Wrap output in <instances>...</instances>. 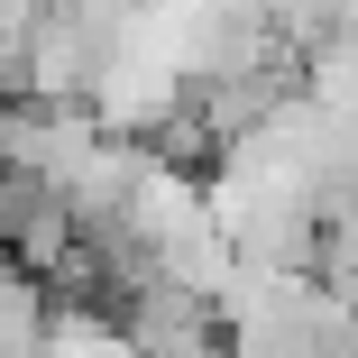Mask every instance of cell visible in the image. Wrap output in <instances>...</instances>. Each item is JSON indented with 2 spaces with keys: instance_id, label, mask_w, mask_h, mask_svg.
<instances>
[{
  "instance_id": "obj_1",
  "label": "cell",
  "mask_w": 358,
  "mask_h": 358,
  "mask_svg": "<svg viewBox=\"0 0 358 358\" xmlns=\"http://www.w3.org/2000/svg\"><path fill=\"white\" fill-rule=\"evenodd\" d=\"M55 294L37 275H19V266H0V358H55Z\"/></svg>"
},
{
  "instance_id": "obj_2",
  "label": "cell",
  "mask_w": 358,
  "mask_h": 358,
  "mask_svg": "<svg viewBox=\"0 0 358 358\" xmlns=\"http://www.w3.org/2000/svg\"><path fill=\"white\" fill-rule=\"evenodd\" d=\"M55 358H138V349H129L101 313H64V322H55Z\"/></svg>"
}]
</instances>
